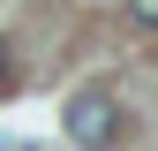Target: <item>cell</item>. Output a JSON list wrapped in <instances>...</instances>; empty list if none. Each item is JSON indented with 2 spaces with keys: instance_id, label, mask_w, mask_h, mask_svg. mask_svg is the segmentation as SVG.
Segmentation results:
<instances>
[{
  "instance_id": "7a4b0ae2",
  "label": "cell",
  "mask_w": 158,
  "mask_h": 151,
  "mask_svg": "<svg viewBox=\"0 0 158 151\" xmlns=\"http://www.w3.org/2000/svg\"><path fill=\"white\" fill-rule=\"evenodd\" d=\"M128 23H143V30H158V0H128Z\"/></svg>"
},
{
  "instance_id": "3957f363",
  "label": "cell",
  "mask_w": 158,
  "mask_h": 151,
  "mask_svg": "<svg viewBox=\"0 0 158 151\" xmlns=\"http://www.w3.org/2000/svg\"><path fill=\"white\" fill-rule=\"evenodd\" d=\"M15 83V61H8V38H0V91Z\"/></svg>"
},
{
  "instance_id": "6da1fadb",
  "label": "cell",
  "mask_w": 158,
  "mask_h": 151,
  "mask_svg": "<svg viewBox=\"0 0 158 151\" xmlns=\"http://www.w3.org/2000/svg\"><path fill=\"white\" fill-rule=\"evenodd\" d=\"M68 136L83 151H113L121 144V98L113 91H75L68 98Z\"/></svg>"
}]
</instances>
